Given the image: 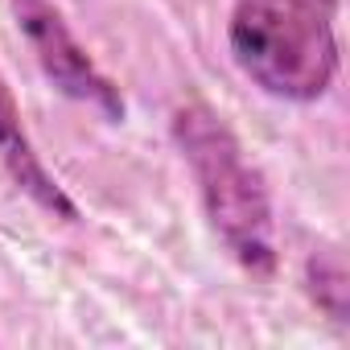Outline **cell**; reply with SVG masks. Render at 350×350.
I'll list each match as a JSON object with an SVG mask.
<instances>
[{
  "mask_svg": "<svg viewBox=\"0 0 350 350\" xmlns=\"http://www.w3.org/2000/svg\"><path fill=\"white\" fill-rule=\"evenodd\" d=\"M0 165L9 169V178L54 219L62 223H79V206L75 198L54 182V173L42 165V157L33 152L29 136H25V124H21V107L13 99V87L0 70Z\"/></svg>",
  "mask_w": 350,
  "mask_h": 350,
  "instance_id": "277c9868",
  "label": "cell"
},
{
  "mask_svg": "<svg viewBox=\"0 0 350 350\" xmlns=\"http://www.w3.org/2000/svg\"><path fill=\"white\" fill-rule=\"evenodd\" d=\"M342 0H235L227 42L235 66L272 99L317 103L338 79Z\"/></svg>",
  "mask_w": 350,
  "mask_h": 350,
  "instance_id": "6da1fadb",
  "label": "cell"
},
{
  "mask_svg": "<svg viewBox=\"0 0 350 350\" xmlns=\"http://www.w3.org/2000/svg\"><path fill=\"white\" fill-rule=\"evenodd\" d=\"M305 288H309L313 305L329 321H338V325L350 321V276H346V264H342L338 252L309 256V264H305Z\"/></svg>",
  "mask_w": 350,
  "mask_h": 350,
  "instance_id": "5b68a950",
  "label": "cell"
},
{
  "mask_svg": "<svg viewBox=\"0 0 350 350\" xmlns=\"http://www.w3.org/2000/svg\"><path fill=\"white\" fill-rule=\"evenodd\" d=\"M173 140H178L211 227L227 243V252L252 276L276 272V227L272 202L260 169L247 161L239 136L223 124V116L206 103H186L173 111Z\"/></svg>",
  "mask_w": 350,
  "mask_h": 350,
  "instance_id": "7a4b0ae2",
  "label": "cell"
},
{
  "mask_svg": "<svg viewBox=\"0 0 350 350\" xmlns=\"http://www.w3.org/2000/svg\"><path fill=\"white\" fill-rule=\"evenodd\" d=\"M9 5H13L17 29H21L25 42L33 46V54H38L46 79H50L62 95H70V99L95 107L103 120L120 124V120H124L120 87L91 62V54L79 46V38L70 33V25H66V17L58 13L54 0H9Z\"/></svg>",
  "mask_w": 350,
  "mask_h": 350,
  "instance_id": "3957f363",
  "label": "cell"
}]
</instances>
